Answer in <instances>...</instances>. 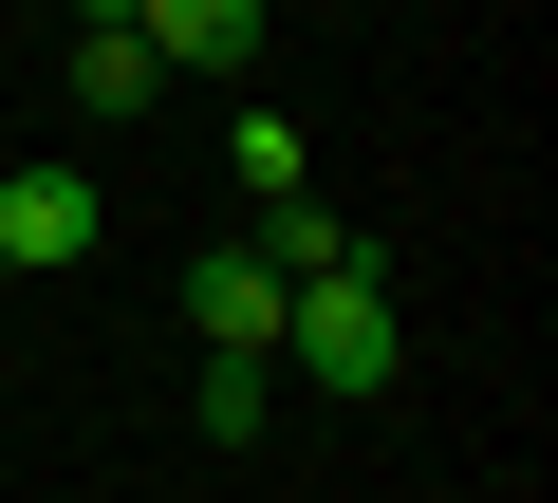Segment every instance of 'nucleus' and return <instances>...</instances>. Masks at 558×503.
I'll list each match as a JSON object with an SVG mask.
<instances>
[{
    "instance_id": "f257e3e1",
    "label": "nucleus",
    "mask_w": 558,
    "mask_h": 503,
    "mask_svg": "<svg viewBox=\"0 0 558 503\" xmlns=\"http://www.w3.org/2000/svg\"><path fill=\"white\" fill-rule=\"evenodd\" d=\"M410 373V318H391V280H373V242L336 280H299L279 299V392H391Z\"/></svg>"
},
{
    "instance_id": "f03ea898",
    "label": "nucleus",
    "mask_w": 558,
    "mask_h": 503,
    "mask_svg": "<svg viewBox=\"0 0 558 503\" xmlns=\"http://www.w3.org/2000/svg\"><path fill=\"white\" fill-rule=\"evenodd\" d=\"M131 38H149V75L242 94V75H260V38H279V0H131Z\"/></svg>"
},
{
    "instance_id": "7ed1b4c3",
    "label": "nucleus",
    "mask_w": 558,
    "mask_h": 503,
    "mask_svg": "<svg viewBox=\"0 0 558 503\" xmlns=\"http://www.w3.org/2000/svg\"><path fill=\"white\" fill-rule=\"evenodd\" d=\"M94 262V168H0V280Z\"/></svg>"
},
{
    "instance_id": "20e7f679",
    "label": "nucleus",
    "mask_w": 558,
    "mask_h": 503,
    "mask_svg": "<svg viewBox=\"0 0 558 503\" xmlns=\"http://www.w3.org/2000/svg\"><path fill=\"white\" fill-rule=\"evenodd\" d=\"M186 336H205V355H279V280L242 262V242H205V262H186Z\"/></svg>"
},
{
    "instance_id": "39448f33",
    "label": "nucleus",
    "mask_w": 558,
    "mask_h": 503,
    "mask_svg": "<svg viewBox=\"0 0 558 503\" xmlns=\"http://www.w3.org/2000/svg\"><path fill=\"white\" fill-rule=\"evenodd\" d=\"M223 168H242V205H299V187H317V131L279 112V94H242V112H223Z\"/></svg>"
},
{
    "instance_id": "423d86ee",
    "label": "nucleus",
    "mask_w": 558,
    "mask_h": 503,
    "mask_svg": "<svg viewBox=\"0 0 558 503\" xmlns=\"http://www.w3.org/2000/svg\"><path fill=\"white\" fill-rule=\"evenodd\" d=\"M279 429V355H205V447H260Z\"/></svg>"
},
{
    "instance_id": "0eeeda50",
    "label": "nucleus",
    "mask_w": 558,
    "mask_h": 503,
    "mask_svg": "<svg viewBox=\"0 0 558 503\" xmlns=\"http://www.w3.org/2000/svg\"><path fill=\"white\" fill-rule=\"evenodd\" d=\"M168 75H149V38H75V112H149Z\"/></svg>"
},
{
    "instance_id": "6e6552de",
    "label": "nucleus",
    "mask_w": 558,
    "mask_h": 503,
    "mask_svg": "<svg viewBox=\"0 0 558 503\" xmlns=\"http://www.w3.org/2000/svg\"><path fill=\"white\" fill-rule=\"evenodd\" d=\"M75 38H131V0H75Z\"/></svg>"
}]
</instances>
